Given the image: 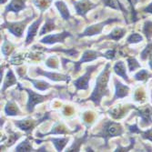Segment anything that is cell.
<instances>
[{"label":"cell","instance_id":"ab89813d","mask_svg":"<svg viewBox=\"0 0 152 152\" xmlns=\"http://www.w3.org/2000/svg\"><path fill=\"white\" fill-rule=\"evenodd\" d=\"M19 137H20V135L19 134H18V133H12V135H10L9 136V140H8V142H7V146H12L14 143H15V141L16 140H18V139H19Z\"/></svg>","mask_w":152,"mask_h":152},{"label":"cell","instance_id":"f35d334b","mask_svg":"<svg viewBox=\"0 0 152 152\" xmlns=\"http://www.w3.org/2000/svg\"><path fill=\"white\" fill-rule=\"evenodd\" d=\"M145 99V94L142 89L139 88L135 93V99L137 101H143Z\"/></svg>","mask_w":152,"mask_h":152},{"label":"cell","instance_id":"d6a6232c","mask_svg":"<svg viewBox=\"0 0 152 152\" xmlns=\"http://www.w3.org/2000/svg\"><path fill=\"white\" fill-rule=\"evenodd\" d=\"M46 65L50 68H58V61L56 57H50L47 61Z\"/></svg>","mask_w":152,"mask_h":152},{"label":"cell","instance_id":"8992f818","mask_svg":"<svg viewBox=\"0 0 152 152\" xmlns=\"http://www.w3.org/2000/svg\"><path fill=\"white\" fill-rule=\"evenodd\" d=\"M99 57H104V54H102L100 52H98V51H94V50H87V51H85L84 54H83L81 59L75 64V67H76L75 73H77V72H78L80 70V66H81L82 63L93 61V60L98 58Z\"/></svg>","mask_w":152,"mask_h":152},{"label":"cell","instance_id":"d590c367","mask_svg":"<svg viewBox=\"0 0 152 152\" xmlns=\"http://www.w3.org/2000/svg\"><path fill=\"white\" fill-rule=\"evenodd\" d=\"M128 63H129V67L130 71H134L136 68L140 67V65L137 63V61L135 58H129Z\"/></svg>","mask_w":152,"mask_h":152},{"label":"cell","instance_id":"83f0119b","mask_svg":"<svg viewBox=\"0 0 152 152\" xmlns=\"http://www.w3.org/2000/svg\"><path fill=\"white\" fill-rule=\"evenodd\" d=\"M34 3L41 11H44L49 7L51 0H34Z\"/></svg>","mask_w":152,"mask_h":152},{"label":"cell","instance_id":"bcb514c9","mask_svg":"<svg viewBox=\"0 0 152 152\" xmlns=\"http://www.w3.org/2000/svg\"><path fill=\"white\" fill-rule=\"evenodd\" d=\"M149 66H150V67L152 68V59H151V60L149 61Z\"/></svg>","mask_w":152,"mask_h":152},{"label":"cell","instance_id":"cb8c5ba5","mask_svg":"<svg viewBox=\"0 0 152 152\" xmlns=\"http://www.w3.org/2000/svg\"><path fill=\"white\" fill-rule=\"evenodd\" d=\"M66 133H68V131L66 130V127L63 125V124L56 123L55 124V126L53 127L52 130L49 133L45 134V136L46 135H52V134H66Z\"/></svg>","mask_w":152,"mask_h":152},{"label":"cell","instance_id":"60d3db41","mask_svg":"<svg viewBox=\"0 0 152 152\" xmlns=\"http://www.w3.org/2000/svg\"><path fill=\"white\" fill-rule=\"evenodd\" d=\"M104 57L107 59H114L116 57V49H110L107 50L105 54H104Z\"/></svg>","mask_w":152,"mask_h":152},{"label":"cell","instance_id":"1f68e13d","mask_svg":"<svg viewBox=\"0 0 152 152\" xmlns=\"http://www.w3.org/2000/svg\"><path fill=\"white\" fill-rule=\"evenodd\" d=\"M103 2L106 4V6L110 7L115 9H123L122 7L119 5L118 0H103Z\"/></svg>","mask_w":152,"mask_h":152},{"label":"cell","instance_id":"8d00e7d4","mask_svg":"<svg viewBox=\"0 0 152 152\" xmlns=\"http://www.w3.org/2000/svg\"><path fill=\"white\" fill-rule=\"evenodd\" d=\"M148 76H149V75H148V71L145 70V69H143V70H140L139 73H137V74L135 75V78H136L137 80H141V81H143V80L147 79Z\"/></svg>","mask_w":152,"mask_h":152},{"label":"cell","instance_id":"9c48e42d","mask_svg":"<svg viewBox=\"0 0 152 152\" xmlns=\"http://www.w3.org/2000/svg\"><path fill=\"white\" fill-rule=\"evenodd\" d=\"M37 123V121H35L31 118H27V119H23V120H18L15 122L16 126L18 127L20 129L24 130L26 133H29L32 131V129L36 127V125Z\"/></svg>","mask_w":152,"mask_h":152},{"label":"cell","instance_id":"e0dca14e","mask_svg":"<svg viewBox=\"0 0 152 152\" xmlns=\"http://www.w3.org/2000/svg\"><path fill=\"white\" fill-rule=\"evenodd\" d=\"M26 0H12L9 6L7 7V11H14L18 12L25 7Z\"/></svg>","mask_w":152,"mask_h":152},{"label":"cell","instance_id":"e575fe53","mask_svg":"<svg viewBox=\"0 0 152 152\" xmlns=\"http://www.w3.org/2000/svg\"><path fill=\"white\" fill-rule=\"evenodd\" d=\"M143 31L148 38H150L152 37V22H150V21L146 22Z\"/></svg>","mask_w":152,"mask_h":152},{"label":"cell","instance_id":"74e56055","mask_svg":"<svg viewBox=\"0 0 152 152\" xmlns=\"http://www.w3.org/2000/svg\"><path fill=\"white\" fill-rule=\"evenodd\" d=\"M55 51H61V52H65L66 54H67L68 56H71V57H77V55H78V51H77V50H75V49H73V48H71V49H68V50H66V49H59L58 48H56V49H54Z\"/></svg>","mask_w":152,"mask_h":152},{"label":"cell","instance_id":"5bb4252c","mask_svg":"<svg viewBox=\"0 0 152 152\" xmlns=\"http://www.w3.org/2000/svg\"><path fill=\"white\" fill-rule=\"evenodd\" d=\"M42 22V19H41V18L39 19H37V21H35L29 27L28 29V32H27V36H26V45H28L30 44L34 37H36L37 35V29H38V26L40 25V23Z\"/></svg>","mask_w":152,"mask_h":152},{"label":"cell","instance_id":"8fae6325","mask_svg":"<svg viewBox=\"0 0 152 152\" xmlns=\"http://www.w3.org/2000/svg\"><path fill=\"white\" fill-rule=\"evenodd\" d=\"M36 72L38 75H43V76L50 78L53 81H68L69 80V77L66 75L53 73V72H46V71H43L42 69H40V68H37Z\"/></svg>","mask_w":152,"mask_h":152},{"label":"cell","instance_id":"f6af8a7d","mask_svg":"<svg viewBox=\"0 0 152 152\" xmlns=\"http://www.w3.org/2000/svg\"><path fill=\"white\" fill-rule=\"evenodd\" d=\"M145 10H146V11H148V12L152 13V4H151V5H149V7H148Z\"/></svg>","mask_w":152,"mask_h":152},{"label":"cell","instance_id":"603a6c76","mask_svg":"<svg viewBox=\"0 0 152 152\" xmlns=\"http://www.w3.org/2000/svg\"><path fill=\"white\" fill-rule=\"evenodd\" d=\"M69 139L68 137H63V139H51V141L58 149V151H62L63 148L66 147V143L68 142Z\"/></svg>","mask_w":152,"mask_h":152},{"label":"cell","instance_id":"ba28073f","mask_svg":"<svg viewBox=\"0 0 152 152\" xmlns=\"http://www.w3.org/2000/svg\"><path fill=\"white\" fill-rule=\"evenodd\" d=\"M71 35L66 32V31H64L60 34H55V35H48L47 37H45L44 38H42L40 40L41 43H44V44H48V45H52V44H55V43H58V42H61L63 43L64 40L66 39V37H70Z\"/></svg>","mask_w":152,"mask_h":152},{"label":"cell","instance_id":"ffe728a7","mask_svg":"<svg viewBox=\"0 0 152 152\" xmlns=\"http://www.w3.org/2000/svg\"><path fill=\"white\" fill-rule=\"evenodd\" d=\"M139 115L141 117V120L143 123L148 125L151 123V116H152V110L149 107H146L142 110L139 111Z\"/></svg>","mask_w":152,"mask_h":152},{"label":"cell","instance_id":"277c9868","mask_svg":"<svg viewBox=\"0 0 152 152\" xmlns=\"http://www.w3.org/2000/svg\"><path fill=\"white\" fill-rule=\"evenodd\" d=\"M30 18H27L25 21L15 22V23H7L3 25V27H7V29L10 33L18 37H21L23 36V32L26 28V24L28 23Z\"/></svg>","mask_w":152,"mask_h":152},{"label":"cell","instance_id":"2e32d148","mask_svg":"<svg viewBox=\"0 0 152 152\" xmlns=\"http://www.w3.org/2000/svg\"><path fill=\"white\" fill-rule=\"evenodd\" d=\"M114 71L116 72L117 75L122 77L125 80L129 81L128 76L126 74V66H125V63L123 61H118L115 66H114Z\"/></svg>","mask_w":152,"mask_h":152},{"label":"cell","instance_id":"f546056e","mask_svg":"<svg viewBox=\"0 0 152 152\" xmlns=\"http://www.w3.org/2000/svg\"><path fill=\"white\" fill-rule=\"evenodd\" d=\"M142 40H143V37L140 34L134 33V34H131L128 37V43L135 44V43H137V42H140V41H142Z\"/></svg>","mask_w":152,"mask_h":152},{"label":"cell","instance_id":"4dcf8cb0","mask_svg":"<svg viewBox=\"0 0 152 152\" xmlns=\"http://www.w3.org/2000/svg\"><path fill=\"white\" fill-rule=\"evenodd\" d=\"M151 56H152V43H149L147 46V48L143 50V52L141 53V58L143 60H145Z\"/></svg>","mask_w":152,"mask_h":152},{"label":"cell","instance_id":"9a60e30c","mask_svg":"<svg viewBox=\"0 0 152 152\" xmlns=\"http://www.w3.org/2000/svg\"><path fill=\"white\" fill-rule=\"evenodd\" d=\"M5 112L7 116H17V115H20V110L18 108V107L17 106V104L15 103V101H9L6 107H5Z\"/></svg>","mask_w":152,"mask_h":152},{"label":"cell","instance_id":"44dd1931","mask_svg":"<svg viewBox=\"0 0 152 152\" xmlns=\"http://www.w3.org/2000/svg\"><path fill=\"white\" fill-rule=\"evenodd\" d=\"M25 78L27 79V80H29L30 82H32L34 87L37 89L40 90V91H44V90L48 89L50 87L49 83H48L46 81H43V80H35V79H31V78H28V77H25Z\"/></svg>","mask_w":152,"mask_h":152},{"label":"cell","instance_id":"6da1fadb","mask_svg":"<svg viewBox=\"0 0 152 152\" xmlns=\"http://www.w3.org/2000/svg\"><path fill=\"white\" fill-rule=\"evenodd\" d=\"M110 77V64L107 63L103 69V71L99 74V76L96 78V87L91 94L89 100L93 101L96 105H99L101 99L103 96L109 95V89L107 88V83Z\"/></svg>","mask_w":152,"mask_h":152},{"label":"cell","instance_id":"ac0fdd59","mask_svg":"<svg viewBox=\"0 0 152 152\" xmlns=\"http://www.w3.org/2000/svg\"><path fill=\"white\" fill-rule=\"evenodd\" d=\"M55 4H56V7L59 10L60 15L64 19L67 20L70 18V14H69V11H68V8L63 1H57Z\"/></svg>","mask_w":152,"mask_h":152},{"label":"cell","instance_id":"ee69618b","mask_svg":"<svg viewBox=\"0 0 152 152\" xmlns=\"http://www.w3.org/2000/svg\"><path fill=\"white\" fill-rule=\"evenodd\" d=\"M72 113H73V108H72V107H70L69 106H67V107H65L64 114H65L66 116H70Z\"/></svg>","mask_w":152,"mask_h":152},{"label":"cell","instance_id":"52a82bcc","mask_svg":"<svg viewBox=\"0 0 152 152\" xmlns=\"http://www.w3.org/2000/svg\"><path fill=\"white\" fill-rule=\"evenodd\" d=\"M115 20L114 19H108L107 21H104V22H101V23H99V24H96V25H93L91 26H88L87 27V29L83 32V34L79 35V37H87V36H94V35H98L99 34L102 29H103V27L107 25V24H110V23H112L114 22Z\"/></svg>","mask_w":152,"mask_h":152},{"label":"cell","instance_id":"4fadbf2b","mask_svg":"<svg viewBox=\"0 0 152 152\" xmlns=\"http://www.w3.org/2000/svg\"><path fill=\"white\" fill-rule=\"evenodd\" d=\"M115 83H116V92H115V96L113 99V101L118 99L125 98L126 96H128L129 91V88L128 86L121 84L117 79H115Z\"/></svg>","mask_w":152,"mask_h":152},{"label":"cell","instance_id":"7c38bea8","mask_svg":"<svg viewBox=\"0 0 152 152\" xmlns=\"http://www.w3.org/2000/svg\"><path fill=\"white\" fill-rule=\"evenodd\" d=\"M93 7H95V6L93 4H91L88 0H81V1L77 2L75 4V8L77 10V14L83 17L86 15L88 10H90Z\"/></svg>","mask_w":152,"mask_h":152},{"label":"cell","instance_id":"7a4b0ae2","mask_svg":"<svg viewBox=\"0 0 152 152\" xmlns=\"http://www.w3.org/2000/svg\"><path fill=\"white\" fill-rule=\"evenodd\" d=\"M123 133V128L120 124L113 121H106L104 123V127L102 131L98 135L100 137H103L106 143H107L108 140L112 137L120 136Z\"/></svg>","mask_w":152,"mask_h":152},{"label":"cell","instance_id":"836d02e7","mask_svg":"<svg viewBox=\"0 0 152 152\" xmlns=\"http://www.w3.org/2000/svg\"><path fill=\"white\" fill-rule=\"evenodd\" d=\"M94 118H95V116H94V114L91 113V112L87 111V112H85L84 114H83V119H84V122L87 124L88 126L93 123Z\"/></svg>","mask_w":152,"mask_h":152},{"label":"cell","instance_id":"30bf717a","mask_svg":"<svg viewBox=\"0 0 152 152\" xmlns=\"http://www.w3.org/2000/svg\"><path fill=\"white\" fill-rule=\"evenodd\" d=\"M131 107H134V106H118L117 107L112 108L111 110H110L109 115L115 119L122 118L129 112V110Z\"/></svg>","mask_w":152,"mask_h":152},{"label":"cell","instance_id":"f1b7e54d","mask_svg":"<svg viewBox=\"0 0 152 152\" xmlns=\"http://www.w3.org/2000/svg\"><path fill=\"white\" fill-rule=\"evenodd\" d=\"M13 49H14V47L12 46V44L9 43L7 40H6L3 44V47H2V53L4 54V56L7 57L8 55L11 54Z\"/></svg>","mask_w":152,"mask_h":152},{"label":"cell","instance_id":"5b68a950","mask_svg":"<svg viewBox=\"0 0 152 152\" xmlns=\"http://www.w3.org/2000/svg\"><path fill=\"white\" fill-rule=\"evenodd\" d=\"M25 90L27 91V93L29 95V99L28 102H27V110H28V112H33L34 107L37 104L44 102L48 98V96H42L40 94H37L30 89L25 88Z\"/></svg>","mask_w":152,"mask_h":152},{"label":"cell","instance_id":"4316f807","mask_svg":"<svg viewBox=\"0 0 152 152\" xmlns=\"http://www.w3.org/2000/svg\"><path fill=\"white\" fill-rule=\"evenodd\" d=\"M31 150H32V147H31V144L29 143V140H24L22 143H20L16 148V151H18V152H20V151L27 152V151H31Z\"/></svg>","mask_w":152,"mask_h":152},{"label":"cell","instance_id":"d6986e66","mask_svg":"<svg viewBox=\"0 0 152 152\" xmlns=\"http://www.w3.org/2000/svg\"><path fill=\"white\" fill-rule=\"evenodd\" d=\"M15 84H17L16 77H15V75H14L13 71L11 69H9V71L7 74V77L5 79V82H4V86H3V88H2V92H4L8 87H10L12 85H15Z\"/></svg>","mask_w":152,"mask_h":152},{"label":"cell","instance_id":"d4e9b609","mask_svg":"<svg viewBox=\"0 0 152 152\" xmlns=\"http://www.w3.org/2000/svg\"><path fill=\"white\" fill-rule=\"evenodd\" d=\"M55 29V24H54V20L53 19H47L46 21V24L44 25V26L42 27V29H41L39 35L42 36V35H45L52 30Z\"/></svg>","mask_w":152,"mask_h":152},{"label":"cell","instance_id":"7402d4cb","mask_svg":"<svg viewBox=\"0 0 152 152\" xmlns=\"http://www.w3.org/2000/svg\"><path fill=\"white\" fill-rule=\"evenodd\" d=\"M126 33V29L125 28H120V27H116V28L110 33L108 36L106 37V38H111L113 40H119L120 38H122Z\"/></svg>","mask_w":152,"mask_h":152},{"label":"cell","instance_id":"b9f144b4","mask_svg":"<svg viewBox=\"0 0 152 152\" xmlns=\"http://www.w3.org/2000/svg\"><path fill=\"white\" fill-rule=\"evenodd\" d=\"M22 59L23 58H22V57L20 56V55H18V56H15L14 58H12L10 62L13 65H19V64L22 63Z\"/></svg>","mask_w":152,"mask_h":152},{"label":"cell","instance_id":"3957f363","mask_svg":"<svg viewBox=\"0 0 152 152\" xmlns=\"http://www.w3.org/2000/svg\"><path fill=\"white\" fill-rule=\"evenodd\" d=\"M98 66L99 65L89 66L88 67H87L86 73L74 81V85L77 88V90H87L88 88V82L90 80L91 75L95 71V69L98 68Z\"/></svg>","mask_w":152,"mask_h":152},{"label":"cell","instance_id":"7bdbcfd3","mask_svg":"<svg viewBox=\"0 0 152 152\" xmlns=\"http://www.w3.org/2000/svg\"><path fill=\"white\" fill-rule=\"evenodd\" d=\"M142 137H143V139H146V140H148L152 141V129L143 132L142 133Z\"/></svg>","mask_w":152,"mask_h":152},{"label":"cell","instance_id":"484cf974","mask_svg":"<svg viewBox=\"0 0 152 152\" xmlns=\"http://www.w3.org/2000/svg\"><path fill=\"white\" fill-rule=\"evenodd\" d=\"M87 137H88V133L86 132V134H85L84 137H80V139H77V140H75L74 144H73L69 148H68L66 151H68V152H71V151H78L79 148H80V146L83 144V142H84V141L86 140Z\"/></svg>","mask_w":152,"mask_h":152}]
</instances>
